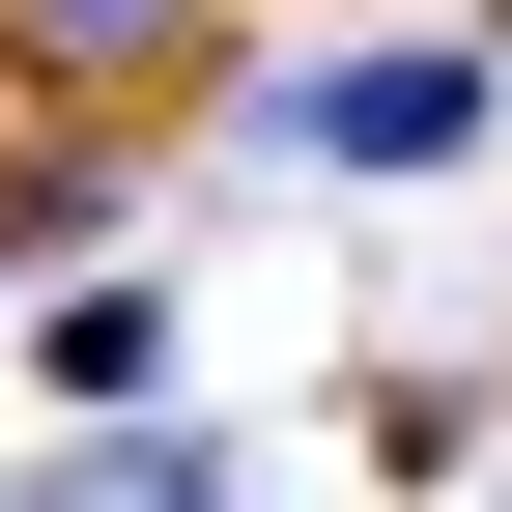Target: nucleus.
<instances>
[{
	"instance_id": "5",
	"label": "nucleus",
	"mask_w": 512,
	"mask_h": 512,
	"mask_svg": "<svg viewBox=\"0 0 512 512\" xmlns=\"http://www.w3.org/2000/svg\"><path fill=\"white\" fill-rule=\"evenodd\" d=\"M0 86H29V29H0Z\"/></svg>"
},
{
	"instance_id": "4",
	"label": "nucleus",
	"mask_w": 512,
	"mask_h": 512,
	"mask_svg": "<svg viewBox=\"0 0 512 512\" xmlns=\"http://www.w3.org/2000/svg\"><path fill=\"white\" fill-rule=\"evenodd\" d=\"M114 200H143V171H86V143L29 114V143H0V285H57V256H114Z\"/></svg>"
},
{
	"instance_id": "3",
	"label": "nucleus",
	"mask_w": 512,
	"mask_h": 512,
	"mask_svg": "<svg viewBox=\"0 0 512 512\" xmlns=\"http://www.w3.org/2000/svg\"><path fill=\"white\" fill-rule=\"evenodd\" d=\"M171 86H228V29H143V0L29 29V114H171Z\"/></svg>"
},
{
	"instance_id": "1",
	"label": "nucleus",
	"mask_w": 512,
	"mask_h": 512,
	"mask_svg": "<svg viewBox=\"0 0 512 512\" xmlns=\"http://www.w3.org/2000/svg\"><path fill=\"white\" fill-rule=\"evenodd\" d=\"M256 114H285L313 171H370V200H399V171L512 143V57H484V29H342V57H256Z\"/></svg>"
},
{
	"instance_id": "6",
	"label": "nucleus",
	"mask_w": 512,
	"mask_h": 512,
	"mask_svg": "<svg viewBox=\"0 0 512 512\" xmlns=\"http://www.w3.org/2000/svg\"><path fill=\"white\" fill-rule=\"evenodd\" d=\"M484 57H512V29H484Z\"/></svg>"
},
{
	"instance_id": "2",
	"label": "nucleus",
	"mask_w": 512,
	"mask_h": 512,
	"mask_svg": "<svg viewBox=\"0 0 512 512\" xmlns=\"http://www.w3.org/2000/svg\"><path fill=\"white\" fill-rule=\"evenodd\" d=\"M0 512H228V427H171V399H143V427H57Z\"/></svg>"
}]
</instances>
